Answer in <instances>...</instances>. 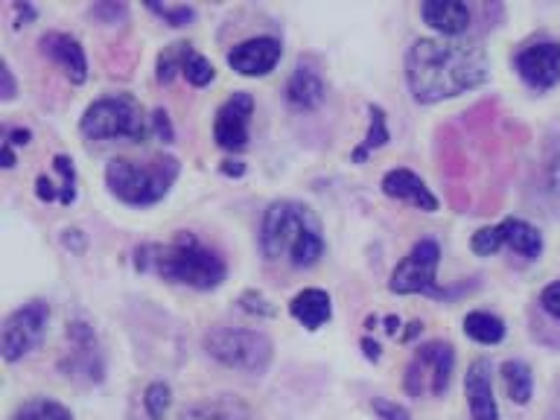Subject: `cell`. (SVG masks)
<instances>
[{"mask_svg": "<svg viewBox=\"0 0 560 420\" xmlns=\"http://www.w3.org/2000/svg\"><path fill=\"white\" fill-rule=\"evenodd\" d=\"M537 304H540V310L549 315V318L560 322V280H551L549 287H542Z\"/></svg>", "mask_w": 560, "mask_h": 420, "instance_id": "e575fe53", "label": "cell"}, {"mask_svg": "<svg viewBox=\"0 0 560 420\" xmlns=\"http://www.w3.org/2000/svg\"><path fill=\"white\" fill-rule=\"evenodd\" d=\"M464 336L476 345H485V348H493L499 341L505 339L508 324L502 315L490 313V310H470V313L464 315Z\"/></svg>", "mask_w": 560, "mask_h": 420, "instance_id": "603a6c76", "label": "cell"}, {"mask_svg": "<svg viewBox=\"0 0 560 420\" xmlns=\"http://www.w3.org/2000/svg\"><path fill=\"white\" fill-rule=\"evenodd\" d=\"M61 245H65L70 254H85L88 252L85 231H82V228H65V231H61Z\"/></svg>", "mask_w": 560, "mask_h": 420, "instance_id": "f35d334b", "label": "cell"}, {"mask_svg": "<svg viewBox=\"0 0 560 420\" xmlns=\"http://www.w3.org/2000/svg\"><path fill=\"white\" fill-rule=\"evenodd\" d=\"M499 376H502V385H505L508 400L514 406H528L534 397V374L528 362L523 359H505L499 365Z\"/></svg>", "mask_w": 560, "mask_h": 420, "instance_id": "cb8c5ba5", "label": "cell"}, {"mask_svg": "<svg viewBox=\"0 0 560 420\" xmlns=\"http://www.w3.org/2000/svg\"><path fill=\"white\" fill-rule=\"evenodd\" d=\"M420 332H423V324L411 322L409 327H406V332H400V341H411L415 336H420Z\"/></svg>", "mask_w": 560, "mask_h": 420, "instance_id": "bcb514c9", "label": "cell"}, {"mask_svg": "<svg viewBox=\"0 0 560 420\" xmlns=\"http://www.w3.org/2000/svg\"><path fill=\"white\" fill-rule=\"evenodd\" d=\"M182 175V161L170 152L149 158H112L105 164V187L114 199L129 208H152L173 192Z\"/></svg>", "mask_w": 560, "mask_h": 420, "instance_id": "277c9868", "label": "cell"}, {"mask_svg": "<svg viewBox=\"0 0 560 420\" xmlns=\"http://www.w3.org/2000/svg\"><path fill=\"white\" fill-rule=\"evenodd\" d=\"M383 324H385V332H388V336H397V332H400V327H402V322L397 318V315H385Z\"/></svg>", "mask_w": 560, "mask_h": 420, "instance_id": "f6af8a7d", "label": "cell"}, {"mask_svg": "<svg viewBox=\"0 0 560 420\" xmlns=\"http://www.w3.org/2000/svg\"><path fill=\"white\" fill-rule=\"evenodd\" d=\"M35 196H38V201H44V205H52V201H59L61 199L59 182H52L50 175L42 173L38 178H35Z\"/></svg>", "mask_w": 560, "mask_h": 420, "instance_id": "8d00e7d4", "label": "cell"}, {"mask_svg": "<svg viewBox=\"0 0 560 420\" xmlns=\"http://www.w3.org/2000/svg\"><path fill=\"white\" fill-rule=\"evenodd\" d=\"M236 306L243 310L245 315H252V318H275L278 315V306L271 304L269 298L257 292V289H245L243 295L236 298Z\"/></svg>", "mask_w": 560, "mask_h": 420, "instance_id": "4dcf8cb0", "label": "cell"}, {"mask_svg": "<svg viewBox=\"0 0 560 420\" xmlns=\"http://www.w3.org/2000/svg\"><path fill=\"white\" fill-rule=\"evenodd\" d=\"M289 315L295 318L304 330H322L324 324L332 318V298L327 289L306 287L289 301Z\"/></svg>", "mask_w": 560, "mask_h": 420, "instance_id": "ffe728a7", "label": "cell"}, {"mask_svg": "<svg viewBox=\"0 0 560 420\" xmlns=\"http://www.w3.org/2000/svg\"><path fill=\"white\" fill-rule=\"evenodd\" d=\"M38 52L44 59H50L52 65H59L68 82H73V85H85L88 82V56L77 35L50 30V33H44L38 38Z\"/></svg>", "mask_w": 560, "mask_h": 420, "instance_id": "5bb4252c", "label": "cell"}, {"mask_svg": "<svg viewBox=\"0 0 560 420\" xmlns=\"http://www.w3.org/2000/svg\"><path fill=\"white\" fill-rule=\"evenodd\" d=\"M254 96L248 91H234L213 114V143L225 152H243L252 140Z\"/></svg>", "mask_w": 560, "mask_h": 420, "instance_id": "7c38bea8", "label": "cell"}, {"mask_svg": "<svg viewBox=\"0 0 560 420\" xmlns=\"http://www.w3.org/2000/svg\"><path fill=\"white\" fill-rule=\"evenodd\" d=\"M15 164H18L15 147H9V143H0V166H3V170H15Z\"/></svg>", "mask_w": 560, "mask_h": 420, "instance_id": "ee69618b", "label": "cell"}, {"mask_svg": "<svg viewBox=\"0 0 560 420\" xmlns=\"http://www.w3.org/2000/svg\"><path fill=\"white\" fill-rule=\"evenodd\" d=\"M359 348H362V353H365L368 362H380V357H383L380 341H374L371 336H362V339H359Z\"/></svg>", "mask_w": 560, "mask_h": 420, "instance_id": "7bdbcfd3", "label": "cell"}, {"mask_svg": "<svg viewBox=\"0 0 560 420\" xmlns=\"http://www.w3.org/2000/svg\"><path fill=\"white\" fill-rule=\"evenodd\" d=\"M438 266H441V243L432 236H423L402 254L400 262L392 269L388 292L392 295H427L435 301H453L464 292V287H441L438 283Z\"/></svg>", "mask_w": 560, "mask_h": 420, "instance_id": "52a82bcc", "label": "cell"}, {"mask_svg": "<svg viewBox=\"0 0 560 420\" xmlns=\"http://www.w3.org/2000/svg\"><path fill=\"white\" fill-rule=\"evenodd\" d=\"M79 131L88 140H129V143H143L152 138V122L149 114L143 112L138 96L126 94H105L94 103H88V108L79 117Z\"/></svg>", "mask_w": 560, "mask_h": 420, "instance_id": "5b68a950", "label": "cell"}, {"mask_svg": "<svg viewBox=\"0 0 560 420\" xmlns=\"http://www.w3.org/2000/svg\"><path fill=\"white\" fill-rule=\"evenodd\" d=\"M50 166H52V173L59 175V192H61L59 205L61 208H70V205L79 199L77 164H73V158L65 155V152H59V155H52Z\"/></svg>", "mask_w": 560, "mask_h": 420, "instance_id": "4316f807", "label": "cell"}, {"mask_svg": "<svg viewBox=\"0 0 560 420\" xmlns=\"http://www.w3.org/2000/svg\"><path fill=\"white\" fill-rule=\"evenodd\" d=\"M225 59L228 68L234 70L236 77L262 79L269 77L283 59V44L275 35H254V38L234 44Z\"/></svg>", "mask_w": 560, "mask_h": 420, "instance_id": "4fadbf2b", "label": "cell"}, {"mask_svg": "<svg viewBox=\"0 0 560 420\" xmlns=\"http://www.w3.org/2000/svg\"><path fill=\"white\" fill-rule=\"evenodd\" d=\"M0 143H9V147H30L33 143V131L26 129V126H9L3 129V140Z\"/></svg>", "mask_w": 560, "mask_h": 420, "instance_id": "ab89813d", "label": "cell"}, {"mask_svg": "<svg viewBox=\"0 0 560 420\" xmlns=\"http://www.w3.org/2000/svg\"><path fill=\"white\" fill-rule=\"evenodd\" d=\"M68 350L61 353L59 371L70 383L100 385L105 380V359L94 327L85 318H70L65 327Z\"/></svg>", "mask_w": 560, "mask_h": 420, "instance_id": "30bf717a", "label": "cell"}, {"mask_svg": "<svg viewBox=\"0 0 560 420\" xmlns=\"http://www.w3.org/2000/svg\"><path fill=\"white\" fill-rule=\"evenodd\" d=\"M546 178H549V192H551V196H555V199H560V152L549 161Z\"/></svg>", "mask_w": 560, "mask_h": 420, "instance_id": "b9f144b4", "label": "cell"}, {"mask_svg": "<svg viewBox=\"0 0 560 420\" xmlns=\"http://www.w3.org/2000/svg\"><path fill=\"white\" fill-rule=\"evenodd\" d=\"M12 12H15V18H12V26H15V30H24V26L38 21V7L30 3V0H26V3L24 0H15V3H12Z\"/></svg>", "mask_w": 560, "mask_h": 420, "instance_id": "d590c367", "label": "cell"}, {"mask_svg": "<svg viewBox=\"0 0 560 420\" xmlns=\"http://www.w3.org/2000/svg\"><path fill=\"white\" fill-rule=\"evenodd\" d=\"M283 100L298 114L318 112L324 100H327V82H324L322 70L315 68L313 61L298 59V65L289 73L287 85H283Z\"/></svg>", "mask_w": 560, "mask_h": 420, "instance_id": "9a60e30c", "label": "cell"}, {"mask_svg": "<svg viewBox=\"0 0 560 420\" xmlns=\"http://www.w3.org/2000/svg\"><path fill=\"white\" fill-rule=\"evenodd\" d=\"M50 318L52 306L44 298H30L26 304L12 310L7 315V322H3V332H0L3 362L15 365V362H21V359H26L30 353L42 348L47 327H50Z\"/></svg>", "mask_w": 560, "mask_h": 420, "instance_id": "9c48e42d", "label": "cell"}, {"mask_svg": "<svg viewBox=\"0 0 560 420\" xmlns=\"http://www.w3.org/2000/svg\"><path fill=\"white\" fill-rule=\"evenodd\" d=\"M196 47L190 42H173L161 47L155 59V82L158 85H173L175 77H182L184 65L190 59Z\"/></svg>", "mask_w": 560, "mask_h": 420, "instance_id": "d4e9b609", "label": "cell"}, {"mask_svg": "<svg viewBox=\"0 0 560 420\" xmlns=\"http://www.w3.org/2000/svg\"><path fill=\"white\" fill-rule=\"evenodd\" d=\"M182 77L187 79L192 88H208L210 82L217 79V68H213V61H210L208 56H201V52L196 50L190 59H187V65H184Z\"/></svg>", "mask_w": 560, "mask_h": 420, "instance_id": "f546056e", "label": "cell"}, {"mask_svg": "<svg viewBox=\"0 0 560 420\" xmlns=\"http://www.w3.org/2000/svg\"><path fill=\"white\" fill-rule=\"evenodd\" d=\"M219 173L225 175V178H243V175L248 173V166H245V161H240V158H225V161L219 164Z\"/></svg>", "mask_w": 560, "mask_h": 420, "instance_id": "60d3db41", "label": "cell"}, {"mask_svg": "<svg viewBox=\"0 0 560 420\" xmlns=\"http://www.w3.org/2000/svg\"><path fill=\"white\" fill-rule=\"evenodd\" d=\"M406 88L418 105H438L470 94L490 79L485 47L462 38H415L402 61Z\"/></svg>", "mask_w": 560, "mask_h": 420, "instance_id": "6da1fadb", "label": "cell"}, {"mask_svg": "<svg viewBox=\"0 0 560 420\" xmlns=\"http://www.w3.org/2000/svg\"><path fill=\"white\" fill-rule=\"evenodd\" d=\"M201 348L219 365L254 376L266 374L275 359V341L269 332L254 327H213L205 332Z\"/></svg>", "mask_w": 560, "mask_h": 420, "instance_id": "8992f818", "label": "cell"}, {"mask_svg": "<svg viewBox=\"0 0 560 420\" xmlns=\"http://www.w3.org/2000/svg\"><path fill=\"white\" fill-rule=\"evenodd\" d=\"M499 236H502V248L514 252L516 257H523L525 262H534L546 248V240H542L540 228L532 225L528 219L520 217H505L502 222H497Z\"/></svg>", "mask_w": 560, "mask_h": 420, "instance_id": "d6986e66", "label": "cell"}, {"mask_svg": "<svg viewBox=\"0 0 560 420\" xmlns=\"http://www.w3.org/2000/svg\"><path fill=\"white\" fill-rule=\"evenodd\" d=\"M173 406V388L161 380L147 385V392H143V411H147L149 420H164L166 411Z\"/></svg>", "mask_w": 560, "mask_h": 420, "instance_id": "83f0119b", "label": "cell"}, {"mask_svg": "<svg viewBox=\"0 0 560 420\" xmlns=\"http://www.w3.org/2000/svg\"><path fill=\"white\" fill-rule=\"evenodd\" d=\"M464 397L470 420H499V402L493 392V365L488 359H476L464 374Z\"/></svg>", "mask_w": 560, "mask_h": 420, "instance_id": "e0dca14e", "label": "cell"}, {"mask_svg": "<svg viewBox=\"0 0 560 420\" xmlns=\"http://www.w3.org/2000/svg\"><path fill=\"white\" fill-rule=\"evenodd\" d=\"M9 420H77V418H73V411H70L65 402L38 394V397H30V400L21 402V406L12 411V418Z\"/></svg>", "mask_w": 560, "mask_h": 420, "instance_id": "484cf974", "label": "cell"}, {"mask_svg": "<svg viewBox=\"0 0 560 420\" xmlns=\"http://www.w3.org/2000/svg\"><path fill=\"white\" fill-rule=\"evenodd\" d=\"M257 245L266 260H283L292 269H313L327 252L322 219L298 199H275L262 210Z\"/></svg>", "mask_w": 560, "mask_h": 420, "instance_id": "3957f363", "label": "cell"}, {"mask_svg": "<svg viewBox=\"0 0 560 420\" xmlns=\"http://www.w3.org/2000/svg\"><path fill=\"white\" fill-rule=\"evenodd\" d=\"M455 348L444 339L423 341L415 348L402 371V392L423 400V397H444L453 385Z\"/></svg>", "mask_w": 560, "mask_h": 420, "instance_id": "ba28073f", "label": "cell"}, {"mask_svg": "<svg viewBox=\"0 0 560 420\" xmlns=\"http://www.w3.org/2000/svg\"><path fill=\"white\" fill-rule=\"evenodd\" d=\"M0 100H3V103H12V100H18L15 70L9 68L7 61L0 65Z\"/></svg>", "mask_w": 560, "mask_h": 420, "instance_id": "74e56055", "label": "cell"}, {"mask_svg": "<svg viewBox=\"0 0 560 420\" xmlns=\"http://www.w3.org/2000/svg\"><path fill=\"white\" fill-rule=\"evenodd\" d=\"M91 15H94L100 24L114 26L129 15V3H120V0H100V3L91 7Z\"/></svg>", "mask_w": 560, "mask_h": 420, "instance_id": "1f68e13d", "label": "cell"}, {"mask_svg": "<svg viewBox=\"0 0 560 420\" xmlns=\"http://www.w3.org/2000/svg\"><path fill=\"white\" fill-rule=\"evenodd\" d=\"M149 122H152V138H158L161 143H173L175 140V126H173V117L166 108H155V112H149Z\"/></svg>", "mask_w": 560, "mask_h": 420, "instance_id": "d6a6232c", "label": "cell"}, {"mask_svg": "<svg viewBox=\"0 0 560 420\" xmlns=\"http://www.w3.org/2000/svg\"><path fill=\"white\" fill-rule=\"evenodd\" d=\"M371 411L376 415V420H411L409 409L400 406L397 400H388V397H374L371 400Z\"/></svg>", "mask_w": 560, "mask_h": 420, "instance_id": "836d02e7", "label": "cell"}, {"mask_svg": "<svg viewBox=\"0 0 560 420\" xmlns=\"http://www.w3.org/2000/svg\"><path fill=\"white\" fill-rule=\"evenodd\" d=\"M380 190L388 199L406 201V205L423 210V213H438V208H441V201L432 192V187L415 170H409V166H394V170H388L383 175V182H380Z\"/></svg>", "mask_w": 560, "mask_h": 420, "instance_id": "2e32d148", "label": "cell"}, {"mask_svg": "<svg viewBox=\"0 0 560 420\" xmlns=\"http://www.w3.org/2000/svg\"><path fill=\"white\" fill-rule=\"evenodd\" d=\"M418 12L420 21L441 38H462L472 24V9L464 0H423Z\"/></svg>", "mask_w": 560, "mask_h": 420, "instance_id": "ac0fdd59", "label": "cell"}, {"mask_svg": "<svg viewBox=\"0 0 560 420\" xmlns=\"http://www.w3.org/2000/svg\"><path fill=\"white\" fill-rule=\"evenodd\" d=\"M147 9L152 15H158L164 21L166 26H173V30H184V26H190L196 21V9L187 7V3H175V7H164V3H147Z\"/></svg>", "mask_w": 560, "mask_h": 420, "instance_id": "f1b7e54d", "label": "cell"}, {"mask_svg": "<svg viewBox=\"0 0 560 420\" xmlns=\"http://www.w3.org/2000/svg\"><path fill=\"white\" fill-rule=\"evenodd\" d=\"M392 140V129H388V114H385L383 105L368 103V129L365 138L359 140L357 147L350 149V164H365L368 158L380 152L383 147H388Z\"/></svg>", "mask_w": 560, "mask_h": 420, "instance_id": "7402d4cb", "label": "cell"}, {"mask_svg": "<svg viewBox=\"0 0 560 420\" xmlns=\"http://www.w3.org/2000/svg\"><path fill=\"white\" fill-rule=\"evenodd\" d=\"M248 406L243 400H236L231 394L222 397H208V400H196L190 406H184L175 420H248Z\"/></svg>", "mask_w": 560, "mask_h": 420, "instance_id": "44dd1931", "label": "cell"}, {"mask_svg": "<svg viewBox=\"0 0 560 420\" xmlns=\"http://www.w3.org/2000/svg\"><path fill=\"white\" fill-rule=\"evenodd\" d=\"M131 262L140 275H158L164 283L192 292H213L228 280L225 257L192 231H175L166 243L138 245Z\"/></svg>", "mask_w": 560, "mask_h": 420, "instance_id": "7a4b0ae2", "label": "cell"}, {"mask_svg": "<svg viewBox=\"0 0 560 420\" xmlns=\"http://www.w3.org/2000/svg\"><path fill=\"white\" fill-rule=\"evenodd\" d=\"M516 77L525 88L537 94H546L560 82V42L555 38H537L523 44L514 56Z\"/></svg>", "mask_w": 560, "mask_h": 420, "instance_id": "8fae6325", "label": "cell"}]
</instances>
